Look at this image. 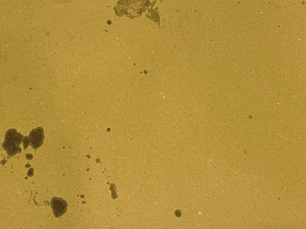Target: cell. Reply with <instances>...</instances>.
<instances>
[{"label": "cell", "mask_w": 306, "mask_h": 229, "mask_svg": "<svg viewBox=\"0 0 306 229\" xmlns=\"http://www.w3.org/2000/svg\"><path fill=\"white\" fill-rule=\"evenodd\" d=\"M175 215L178 217H180L181 216V212L179 210H176L175 212Z\"/></svg>", "instance_id": "5b68a950"}, {"label": "cell", "mask_w": 306, "mask_h": 229, "mask_svg": "<svg viewBox=\"0 0 306 229\" xmlns=\"http://www.w3.org/2000/svg\"><path fill=\"white\" fill-rule=\"evenodd\" d=\"M34 175V170L32 168H30L27 173V176L29 177H32Z\"/></svg>", "instance_id": "277c9868"}, {"label": "cell", "mask_w": 306, "mask_h": 229, "mask_svg": "<svg viewBox=\"0 0 306 229\" xmlns=\"http://www.w3.org/2000/svg\"><path fill=\"white\" fill-rule=\"evenodd\" d=\"M50 203L53 215L56 218L61 216L67 211V203L61 198L56 196L53 197Z\"/></svg>", "instance_id": "3957f363"}, {"label": "cell", "mask_w": 306, "mask_h": 229, "mask_svg": "<svg viewBox=\"0 0 306 229\" xmlns=\"http://www.w3.org/2000/svg\"><path fill=\"white\" fill-rule=\"evenodd\" d=\"M30 145L34 149H36L42 144L44 139V130L41 127L32 130L28 137Z\"/></svg>", "instance_id": "7a4b0ae2"}, {"label": "cell", "mask_w": 306, "mask_h": 229, "mask_svg": "<svg viewBox=\"0 0 306 229\" xmlns=\"http://www.w3.org/2000/svg\"><path fill=\"white\" fill-rule=\"evenodd\" d=\"M24 138V136L16 129H9L5 134L2 146L8 156H13L21 152L22 149L19 146Z\"/></svg>", "instance_id": "6da1fadb"}]
</instances>
